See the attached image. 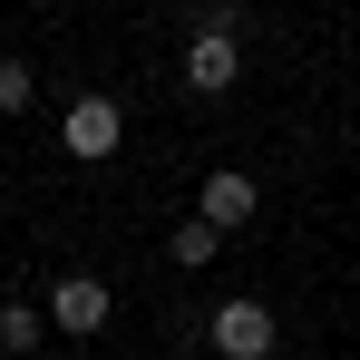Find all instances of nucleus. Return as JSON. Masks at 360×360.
Listing matches in <instances>:
<instances>
[{
	"instance_id": "nucleus-1",
	"label": "nucleus",
	"mask_w": 360,
	"mask_h": 360,
	"mask_svg": "<svg viewBox=\"0 0 360 360\" xmlns=\"http://www.w3.org/2000/svg\"><path fill=\"white\" fill-rule=\"evenodd\" d=\"M205 341H214V360H273V341H283V321L263 311V292H234L205 311Z\"/></svg>"
},
{
	"instance_id": "nucleus-2",
	"label": "nucleus",
	"mask_w": 360,
	"mask_h": 360,
	"mask_svg": "<svg viewBox=\"0 0 360 360\" xmlns=\"http://www.w3.org/2000/svg\"><path fill=\"white\" fill-rule=\"evenodd\" d=\"M117 136H127V117H117V98H108V88L68 98V117H59V146L78 156V166H108V156H117Z\"/></svg>"
},
{
	"instance_id": "nucleus-3",
	"label": "nucleus",
	"mask_w": 360,
	"mask_h": 360,
	"mask_svg": "<svg viewBox=\"0 0 360 360\" xmlns=\"http://www.w3.org/2000/svg\"><path fill=\"white\" fill-rule=\"evenodd\" d=\"M39 311H49V331H68V341H98V331L117 321V302H108V283H98V273H59Z\"/></svg>"
},
{
	"instance_id": "nucleus-4",
	"label": "nucleus",
	"mask_w": 360,
	"mask_h": 360,
	"mask_svg": "<svg viewBox=\"0 0 360 360\" xmlns=\"http://www.w3.org/2000/svg\"><path fill=\"white\" fill-rule=\"evenodd\" d=\"M195 214H205L214 234H243V224L263 214V185L243 176V166H214V176H205V205H195Z\"/></svg>"
},
{
	"instance_id": "nucleus-5",
	"label": "nucleus",
	"mask_w": 360,
	"mask_h": 360,
	"mask_svg": "<svg viewBox=\"0 0 360 360\" xmlns=\"http://www.w3.org/2000/svg\"><path fill=\"white\" fill-rule=\"evenodd\" d=\"M243 78V39H185V88L195 98H224Z\"/></svg>"
},
{
	"instance_id": "nucleus-6",
	"label": "nucleus",
	"mask_w": 360,
	"mask_h": 360,
	"mask_svg": "<svg viewBox=\"0 0 360 360\" xmlns=\"http://www.w3.org/2000/svg\"><path fill=\"white\" fill-rule=\"evenodd\" d=\"M214 253H224V234H214V224H205V214H185L176 234H166V263H176V273H205V263H214Z\"/></svg>"
},
{
	"instance_id": "nucleus-7",
	"label": "nucleus",
	"mask_w": 360,
	"mask_h": 360,
	"mask_svg": "<svg viewBox=\"0 0 360 360\" xmlns=\"http://www.w3.org/2000/svg\"><path fill=\"white\" fill-rule=\"evenodd\" d=\"M39 331H49V311H30V302H0V351H39Z\"/></svg>"
},
{
	"instance_id": "nucleus-8",
	"label": "nucleus",
	"mask_w": 360,
	"mask_h": 360,
	"mask_svg": "<svg viewBox=\"0 0 360 360\" xmlns=\"http://www.w3.org/2000/svg\"><path fill=\"white\" fill-rule=\"evenodd\" d=\"M30 98H39V78H30V59H20V49H0V117H20Z\"/></svg>"
}]
</instances>
